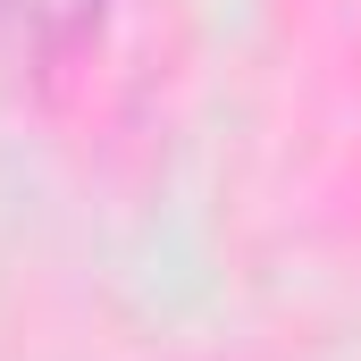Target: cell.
Instances as JSON below:
<instances>
[{"instance_id":"1","label":"cell","mask_w":361,"mask_h":361,"mask_svg":"<svg viewBox=\"0 0 361 361\" xmlns=\"http://www.w3.org/2000/svg\"><path fill=\"white\" fill-rule=\"evenodd\" d=\"M92 17H101V0H0V25H8L17 51H59Z\"/></svg>"}]
</instances>
